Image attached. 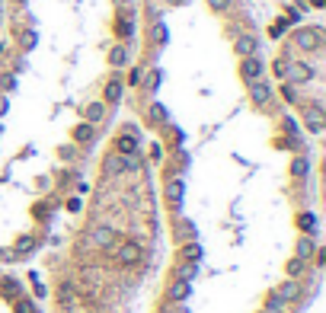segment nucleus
Here are the masks:
<instances>
[{"mask_svg": "<svg viewBox=\"0 0 326 313\" xmlns=\"http://www.w3.org/2000/svg\"><path fill=\"white\" fill-rule=\"evenodd\" d=\"M291 173H294V176H307V160H304V157H297V160L291 163Z\"/></svg>", "mask_w": 326, "mask_h": 313, "instance_id": "28", "label": "nucleus"}, {"mask_svg": "<svg viewBox=\"0 0 326 313\" xmlns=\"http://www.w3.org/2000/svg\"><path fill=\"white\" fill-rule=\"evenodd\" d=\"M291 74H294V80H310L313 70L307 67V64H294V67H291Z\"/></svg>", "mask_w": 326, "mask_h": 313, "instance_id": "21", "label": "nucleus"}, {"mask_svg": "<svg viewBox=\"0 0 326 313\" xmlns=\"http://www.w3.org/2000/svg\"><path fill=\"white\" fill-rule=\"evenodd\" d=\"M237 51L250 58V54L256 51V38H253V35H240V38H237Z\"/></svg>", "mask_w": 326, "mask_h": 313, "instance_id": "14", "label": "nucleus"}, {"mask_svg": "<svg viewBox=\"0 0 326 313\" xmlns=\"http://www.w3.org/2000/svg\"><path fill=\"white\" fill-rule=\"evenodd\" d=\"M90 240L99 246V249H109V246L115 243V230L112 227H93L90 230Z\"/></svg>", "mask_w": 326, "mask_h": 313, "instance_id": "3", "label": "nucleus"}, {"mask_svg": "<svg viewBox=\"0 0 326 313\" xmlns=\"http://www.w3.org/2000/svg\"><path fill=\"white\" fill-rule=\"evenodd\" d=\"M35 42H38V38H35V32H32V29H26V32H23V48H26V51H32V48H35Z\"/></svg>", "mask_w": 326, "mask_h": 313, "instance_id": "27", "label": "nucleus"}, {"mask_svg": "<svg viewBox=\"0 0 326 313\" xmlns=\"http://www.w3.org/2000/svg\"><path fill=\"white\" fill-rule=\"evenodd\" d=\"M115 153H125V157H135V153H137V141H135L131 131H125V134L115 138Z\"/></svg>", "mask_w": 326, "mask_h": 313, "instance_id": "4", "label": "nucleus"}, {"mask_svg": "<svg viewBox=\"0 0 326 313\" xmlns=\"http://www.w3.org/2000/svg\"><path fill=\"white\" fill-rule=\"evenodd\" d=\"M301 268H304V259H291L288 262V275H297Z\"/></svg>", "mask_w": 326, "mask_h": 313, "instance_id": "33", "label": "nucleus"}, {"mask_svg": "<svg viewBox=\"0 0 326 313\" xmlns=\"http://www.w3.org/2000/svg\"><path fill=\"white\" fill-rule=\"evenodd\" d=\"M313 256V240H301L297 243V259H310Z\"/></svg>", "mask_w": 326, "mask_h": 313, "instance_id": "20", "label": "nucleus"}, {"mask_svg": "<svg viewBox=\"0 0 326 313\" xmlns=\"http://www.w3.org/2000/svg\"><path fill=\"white\" fill-rule=\"evenodd\" d=\"M294 42L304 48V51H313V48H320V42H323V32L320 29H301L294 35Z\"/></svg>", "mask_w": 326, "mask_h": 313, "instance_id": "2", "label": "nucleus"}, {"mask_svg": "<svg viewBox=\"0 0 326 313\" xmlns=\"http://www.w3.org/2000/svg\"><path fill=\"white\" fill-rule=\"evenodd\" d=\"M195 275H198V262H182V265L176 268V278H179V281H192Z\"/></svg>", "mask_w": 326, "mask_h": 313, "instance_id": "11", "label": "nucleus"}, {"mask_svg": "<svg viewBox=\"0 0 326 313\" xmlns=\"http://www.w3.org/2000/svg\"><path fill=\"white\" fill-rule=\"evenodd\" d=\"M16 3H26V0H16Z\"/></svg>", "mask_w": 326, "mask_h": 313, "instance_id": "38", "label": "nucleus"}, {"mask_svg": "<svg viewBox=\"0 0 326 313\" xmlns=\"http://www.w3.org/2000/svg\"><path fill=\"white\" fill-rule=\"evenodd\" d=\"M269 96H272V90H269V83H262V80H253L250 83V99L256 102V106H266Z\"/></svg>", "mask_w": 326, "mask_h": 313, "instance_id": "5", "label": "nucleus"}, {"mask_svg": "<svg viewBox=\"0 0 326 313\" xmlns=\"http://www.w3.org/2000/svg\"><path fill=\"white\" fill-rule=\"evenodd\" d=\"M160 83V70H151V77H147V86H151V90H154V86H157Z\"/></svg>", "mask_w": 326, "mask_h": 313, "instance_id": "36", "label": "nucleus"}, {"mask_svg": "<svg viewBox=\"0 0 326 313\" xmlns=\"http://www.w3.org/2000/svg\"><path fill=\"white\" fill-rule=\"evenodd\" d=\"M115 32H119V35H125V38H128L131 32H135V23H131V19H119V23H115Z\"/></svg>", "mask_w": 326, "mask_h": 313, "instance_id": "24", "label": "nucleus"}, {"mask_svg": "<svg viewBox=\"0 0 326 313\" xmlns=\"http://www.w3.org/2000/svg\"><path fill=\"white\" fill-rule=\"evenodd\" d=\"M74 304H77L74 288H70V284H64V288H61V307H74Z\"/></svg>", "mask_w": 326, "mask_h": 313, "instance_id": "18", "label": "nucleus"}, {"mask_svg": "<svg viewBox=\"0 0 326 313\" xmlns=\"http://www.w3.org/2000/svg\"><path fill=\"white\" fill-rule=\"evenodd\" d=\"M16 313H38L29 297H16Z\"/></svg>", "mask_w": 326, "mask_h": 313, "instance_id": "23", "label": "nucleus"}, {"mask_svg": "<svg viewBox=\"0 0 326 313\" xmlns=\"http://www.w3.org/2000/svg\"><path fill=\"white\" fill-rule=\"evenodd\" d=\"M192 294V281H179V278H176L173 284H170V297L173 300H186Z\"/></svg>", "mask_w": 326, "mask_h": 313, "instance_id": "7", "label": "nucleus"}, {"mask_svg": "<svg viewBox=\"0 0 326 313\" xmlns=\"http://www.w3.org/2000/svg\"><path fill=\"white\" fill-rule=\"evenodd\" d=\"M304 118H307V128H310V131H323V112H320L317 106H307Z\"/></svg>", "mask_w": 326, "mask_h": 313, "instance_id": "8", "label": "nucleus"}, {"mask_svg": "<svg viewBox=\"0 0 326 313\" xmlns=\"http://www.w3.org/2000/svg\"><path fill=\"white\" fill-rule=\"evenodd\" d=\"M90 138H93V125H90V122H86V125H77V128H74V141L86 144Z\"/></svg>", "mask_w": 326, "mask_h": 313, "instance_id": "16", "label": "nucleus"}, {"mask_svg": "<svg viewBox=\"0 0 326 313\" xmlns=\"http://www.w3.org/2000/svg\"><path fill=\"white\" fill-rule=\"evenodd\" d=\"M176 233H179V240H192V237H195V227H192L189 221H179V227H176Z\"/></svg>", "mask_w": 326, "mask_h": 313, "instance_id": "22", "label": "nucleus"}, {"mask_svg": "<svg viewBox=\"0 0 326 313\" xmlns=\"http://www.w3.org/2000/svg\"><path fill=\"white\" fill-rule=\"evenodd\" d=\"M275 297H278V300H294L297 297V284L294 281H285L278 288V294H275Z\"/></svg>", "mask_w": 326, "mask_h": 313, "instance_id": "15", "label": "nucleus"}, {"mask_svg": "<svg viewBox=\"0 0 326 313\" xmlns=\"http://www.w3.org/2000/svg\"><path fill=\"white\" fill-rule=\"evenodd\" d=\"M109 61H112L115 67H119V64H125V61H128V51H125V48H112V54H109Z\"/></svg>", "mask_w": 326, "mask_h": 313, "instance_id": "25", "label": "nucleus"}, {"mask_svg": "<svg viewBox=\"0 0 326 313\" xmlns=\"http://www.w3.org/2000/svg\"><path fill=\"white\" fill-rule=\"evenodd\" d=\"M275 74H278V77L288 74V61H285V58H278V61H275Z\"/></svg>", "mask_w": 326, "mask_h": 313, "instance_id": "34", "label": "nucleus"}, {"mask_svg": "<svg viewBox=\"0 0 326 313\" xmlns=\"http://www.w3.org/2000/svg\"><path fill=\"white\" fill-rule=\"evenodd\" d=\"M106 99L109 102L121 99V80H109V83H106Z\"/></svg>", "mask_w": 326, "mask_h": 313, "instance_id": "17", "label": "nucleus"}, {"mask_svg": "<svg viewBox=\"0 0 326 313\" xmlns=\"http://www.w3.org/2000/svg\"><path fill=\"white\" fill-rule=\"evenodd\" d=\"M240 70H243V77H246V80L253 83V80H259V74H262V64H259L256 58L250 54V58H246V61L240 64Z\"/></svg>", "mask_w": 326, "mask_h": 313, "instance_id": "6", "label": "nucleus"}, {"mask_svg": "<svg viewBox=\"0 0 326 313\" xmlns=\"http://www.w3.org/2000/svg\"><path fill=\"white\" fill-rule=\"evenodd\" d=\"M285 29H288V19H278V23H272V29H269V35H272V38H278V35H281V32H285Z\"/></svg>", "mask_w": 326, "mask_h": 313, "instance_id": "31", "label": "nucleus"}, {"mask_svg": "<svg viewBox=\"0 0 326 313\" xmlns=\"http://www.w3.org/2000/svg\"><path fill=\"white\" fill-rule=\"evenodd\" d=\"M297 224H301L307 233H310V230H317V221H313V214H301V221H297Z\"/></svg>", "mask_w": 326, "mask_h": 313, "instance_id": "30", "label": "nucleus"}, {"mask_svg": "<svg viewBox=\"0 0 326 313\" xmlns=\"http://www.w3.org/2000/svg\"><path fill=\"white\" fill-rule=\"evenodd\" d=\"M285 99H288V102H297V93H294V86H285Z\"/></svg>", "mask_w": 326, "mask_h": 313, "instance_id": "37", "label": "nucleus"}, {"mask_svg": "<svg viewBox=\"0 0 326 313\" xmlns=\"http://www.w3.org/2000/svg\"><path fill=\"white\" fill-rule=\"evenodd\" d=\"M0 288H3V294H19V281H13V278H3Z\"/></svg>", "mask_w": 326, "mask_h": 313, "instance_id": "26", "label": "nucleus"}, {"mask_svg": "<svg viewBox=\"0 0 326 313\" xmlns=\"http://www.w3.org/2000/svg\"><path fill=\"white\" fill-rule=\"evenodd\" d=\"M13 86H16V77L13 74H3V77H0V90H13Z\"/></svg>", "mask_w": 326, "mask_h": 313, "instance_id": "32", "label": "nucleus"}, {"mask_svg": "<svg viewBox=\"0 0 326 313\" xmlns=\"http://www.w3.org/2000/svg\"><path fill=\"white\" fill-rule=\"evenodd\" d=\"M84 115H86V122H90V125H96V122H103V115H106V109H103V102H90Z\"/></svg>", "mask_w": 326, "mask_h": 313, "instance_id": "13", "label": "nucleus"}, {"mask_svg": "<svg viewBox=\"0 0 326 313\" xmlns=\"http://www.w3.org/2000/svg\"><path fill=\"white\" fill-rule=\"evenodd\" d=\"M151 122L154 125H163V122H167V109L160 106V102H154V106H151Z\"/></svg>", "mask_w": 326, "mask_h": 313, "instance_id": "19", "label": "nucleus"}, {"mask_svg": "<svg viewBox=\"0 0 326 313\" xmlns=\"http://www.w3.org/2000/svg\"><path fill=\"white\" fill-rule=\"evenodd\" d=\"M173 3H182V0H173Z\"/></svg>", "mask_w": 326, "mask_h": 313, "instance_id": "39", "label": "nucleus"}, {"mask_svg": "<svg viewBox=\"0 0 326 313\" xmlns=\"http://www.w3.org/2000/svg\"><path fill=\"white\" fill-rule=\"evenodd\" d=\"M32 246H35V240H32V237H19V243H16V252H32Z\"/></svg>", "mask_w": 326, "mask_h": 313, "instance_id": "29", "label": "nucleus"}, {"mask_svg": "<svg viewBox=\"0 0 326 313\" xmlns=\"http://www.w3.org/2000/svg\"><path fill=\"white\" fill-rule=\"evenodd\" d=\"M179 256H182V262H198V259H202V246H198L195 240H189V243L182 246Z\"/></svg>", "mask_w": 326, "mask_h": 313, "instance_id": "10", "label": "nucleus"}, {"mask_svg": "<svg viewBox=\"0 0 326 313\" xmlns=\"http://www.w3.org/2000/svg\"><path fill=\"white\" fill-rule=\"evenodd\" d=\"M141 256H144V252H141V246H137V243H121L119 249H115L119 265H137V262H141Z\"/></svg>", "mask_w": 326, "mask_h": 313, "instance_id": "1", "label": "nucleus"}, {"mask_svg": "<svg viewBox=\"0 0 326 313\" xmlns=\"http://www.w3.org/2000/svg\"><path fill=\"white\" fill-rule=\"evenodd\" d=\"M167 198H170V205H173V208L182 205V182H179V179H170V185H167Z\"/></svg>", "mask_w": 326, "mask_h": 313, "instance_id": "9", "label": "nucleus"}, {"mask_svg": "<svg viewBox=\"0 0 326 313\" xmlns=\"http://www.w3.org/2000/svg\"><path fill=\"white\" fill-rule=\"evenodd\" d=\"M208 7H211V10H227L230 0H208Z\"/></svg>", "mask_w": 326, "mask_h": 313, "instance_id": "35", "label": "nucleus"}, {"mask_svg": "<svg viewBox=\"0 0 326 313\" xmlns=\"http://www.w3.org/2000/svg\"><path fill=\"white\" fill-rule=\"evenodd\" d=\"M167 38H170L167 26H163V23H160V19H157V23L151 26V42H154V45H167Z\"/></svg>", "mask_w": 326, "mask_h": 313, "instance_id": "12", "label": "nucleus"}]
</instances>
